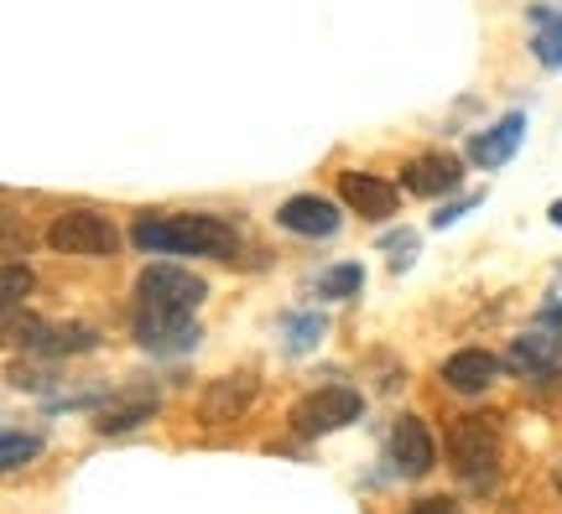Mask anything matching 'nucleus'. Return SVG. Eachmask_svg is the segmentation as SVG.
I'll list each match as a JSON object with an SVG mask.
<instances>
[{
    "label": "nucleus",
    "instance_id": "obj_13",
    "mask_svg": "<svg viewBox=\"0 0 562 514\" xmlns=\"http://www.w3.org/2000/svg\"><path fill=\"white\" fill-rule=\"evenodd\" d=\"M281 229H292V235H334L339 229V208L328 198H318V193H297V198L281 203Z\"/></svg>",
    "mask_w": 562,
    "mask_h": 514
},
{
    "label": "nucleus",
    "instance_id": "obj_22",
    "mask_svg": "<svg viewBox=\"0 0 562 514\" xmlns=\"http://www.w3.org/2000/svg\"><path fill=\"white\" fill-rule=\"evenodd\" d=\"M412 244H417V235H391L385 239V255H391V265L402 271V265H412Z\"/></svg>",
    "mask_w": 562,
    "mask_h": 514
},
{
    "label": "nucleus",
    "instance_id": "obj_18",
    "mask_svg": "<svg viewBox=\"0 0 562 514\" xmlns=\"http://www.w3.org/2000/svg\"><path fill=\"white\" fill-rule=\"evenodd\" d=\"M364 286V271L349 260V265H334V271H323L318 276V297H328V301H339V297H355Z\"/></svg>",
    "mask_w": 562,
    "mask_h": 514
},
{
    "label": "nucleus",
    "instance_id": "obj_26",
    "mask_svg": "<svg viewBox=\"0 0 562 514\" xmlns=\"http://www.w3.org/2000/svg\"><path fill=\"white\" fill-rule=\"evenodd\" d=\"M552 483H558V494H562V462H558V468H552Z\"/></svg>",
    "mask_w": 562,
    "mask_h": 514
},
{
    "label": "nucleus",
    "instance_id": "obj_11",
    "mask_svg": "<svg viewBox=\"0 0 562 514\" xmlns=\"http://www.w3.org/2000/svg\"><path fill=\"white\" fill-rule=\"evenodd\" d=\"M339 198L355 208L360 218H391L396 214V187L381 178H370V172H344L339 178Z\"/></svg>",
    "mask_w": 562,
    "mask_h": 514
},
{
    "label": "nucleus",
    "instance_id": "obj_14",
    "mask_svg": "<svg viewBox=\"0 0 562 514\" xmlns=\"http://www.w3.org/2000/svg\"><path fill=\"white\" fill-rule=\"evenodd\" d=\"M459 178H463V167L453 157H417V161H406L402 187L417 193V198H442L448 187H459Z\"/></svg>",
    "mask_w": 562,
    "mask_h": 514
},
{
    "label": "nucleus",
    "instance_id": "obj_21",
    "mask_svg": "<svg viewBox=\"0 0 562 514\" xmlns=\"http://www.w3.org/2000/svg\"><path fill=\"white\" fill-rule=\"evenodd\" d=\"M32 292V271L26 265H5V312H16V301Z\"/></svg>",
    "mask_w": 562,
    "mask_h": 514
},
{
    "label": "nucleus",
    "instance_id": "obj_3",
    "mask_svg": "<svg viewBox=\"0 0 562 514\" xmlns=\"http://www.w3.org/2000/svg\"><path fill=\"white\" fill-rule=\"evenodd\" d=\"M360 411H364V400L355 390L328 385V390H313V396H302L292 406V426H297V436H328V432H339V426H355Z\"/></svg>",
    "mask_w": 562,
    "mask_h": 514
},
{
    "label": "nucleus",
    "instance_id": "obj_25",
    "mask_svg": "<svg viewBox=\"0 0 562 514\" xmlns=\"http://www.w3.org/2000/svg\"><path fill=\"white\" fill-rule=\"evenodd\" d=\"M547 218H552V224H558V229H562V203H552V214H547Z\"/></svg>",
    "mask_w": 562,
    "mask_h": 514
},
{
    "label": "nucleus",
    "instance_id": "obj_15",
    "mask_svg": "<svg viewBox=\"0 0 562 514\" xmlns=\"http://www.w3.org/2000/svg\"><path fill=\"white\" fill-rule=\"evenodd\" d=\"M521 136H526V115H505L501 125H490L484 136H474L469 157H474V167H505V161L516 157Z\"/></svg>",
    "mask_w": 562,
    "mask_h": 514
},
{
    "label": "nucleus",
    "instance_id": "obj_7",
    "mask_svg": "<svg viewBox=\"0 0 562 514\" xmlns=\"http://www.w3.org/2000/svg\"><path fill=\"white\" fill-rule=\"evenodd\" d=\"M510 369H516V375H531V379L562 369V328L552 317L537 322V328H526V333L510 343Z\"/></svg>",
    "mask_w": 562,
    "mask_h": 514
},
{
    "label": "nucleus",
    "instance_id": "obj_2",
    "mask_svg": "<svg viewBox=\"0 0 562 514\" xmlns=\"http://www.w3.org/2000/svg\"><path fill=\"white\" fill-rule=\"evenodd\" d=\"M47 244L58 255H115L121 250V229L104 214H94V208H74V214H58L47 224Z\"/></svg>",
    "mask_w": 562,
    "mask_h": 514
},
{
    "label": "nucleus",
    "instance_id": "obj_20",
    "mask_svg": "<svg viewBox=\"0 0 562 514\" xmlns=\"http://www.w3.org/2000/svg\"><path fill=\"white\" fill-rule=\"evenodd\" d=\"M318 338H323V317H307V312L286 317V349H313Z\"/></svg>",
    "mask_w": 562,
    "mask_h": 514
},
{
    "label": "nucleus",
    "instance_id": "obj_9",
    "mask_svg": "<svg viewBox=\"0 0 562 514\" xmlns=\"http://www.w3.org/2000/svg\"><path fill=\"white\" fill-rule=\"evenodd\" d=\"M438 462V447H432V432L422 426L417 415H402L391 426V468L402 478H427Z\"/></svg>",
    "mask_w": 562,
    "mask_h": 514
},
{
    "label": "nucleus",
    "instance_id": "obj_1",
    "mask_svg": "<svg viewBox=\"0 0 562 514\" xmlns=\"http://www.w3.org/2000/svg\"><path fill=\"white\" fill-rule=\"evenodd\" d=\"M146 255H235L240 235L224 224V218H203V214H178V218H136L131 224Z\"/></svg>",
    "mask_w": 562,
    "mask_h": 514
},
{
    "label": "nucleus",
    "instance_id": "obj_12",
    "mask_svg": "<svg viewBox=\"0 0 562 514\" xmlns=\"http://www.w3.org/2000/svg\"><path fill=\"white\" fill-rule=\"evenodd\" d=\"M501 375V358L484 354V349H459V354L442 364V379L459 390V396H484L490 385Z\"/></svg>",
    "mask_w": 562,
    "mask_h": 514
},
{
    "label": "nucleus",
    "instance_id": "obj_4",
    "mask_svg": "<svg viewBox=\"0 0 562 514\" xmlns=\"http://www.w3.org/2000/svg\"><path fill=\"white\" fill-rule=\"evenodd\" d=\"M140 292V307L146 312H193L203 297H209V286L199 276H188L182 265H146L136 281Z\"/></svg>",
    "mask_w": 562,
    "mask_h": 514
},
{
    "label": "nucleus",
    "instance_id": "obj_6",
    "mask_svg": "<svg viewBox=\"0 0 562 514\" xmlns=\"http://www.w3.org/2000/svg\"><path fill=\"white\" fill-rule=\"evenodd\" d=\"M11 328L16 338L42 358H68V354H89V349H100V333L94 328H83V322H16L11 317Z\"/></svg>",
    "mask_w": 562,
    "mask_h": 514
},
{
    "label": "nucleus",
    "instance_id": "obj_24",
    "mask_svg": "<svg viewBox=\"0 0 562 514\" xmlns=\"http://www.w3.org/2000/svg\"><path fill=\"white\" fill-rule=\"evenodd\" d=\"M474 203H484L480 193H474V198H459V203H453V208H438V214H432V224H438V229H442V224H453V218H463V214H469Z\"/></svg>",
    "mask_w": 562,
    "mask_h": 514
},
{
    "label": "nucleus",
    "instance_id": "obj_19",
    "mask_svg": "<svg viewBox=\"0 0 562 514\" xmlns=\"http://www.w3.org/2000/svg\"><path fill=\"white\" fill-rule=\"evenodd\" d=\"M42 453V442L32 432H5L0 436V468H21V462H32Z\"/></svg>",
    "mask_w": 562,
    "mask_h": 514
},
{
    "label": "nucleus",
    "instance_id": "obj_16",
    "mask_svg": "<svg viewBox=\"0 0 562 514\" xmlns=\"http://www.w3.org/2000/svg\"><path fill=\"white\" fill-rule=\"evenodd\" d=\"M531 21H537V37H531L537 62H542V68H562V16L558 11H547V5H537Z\"/></svg>",
    "mask_w": 562,
    "mask_h": 514
},
{
    "label": "nucleus",
    "instance_id": "obj_17",
    "mask_svg": "<svg viewBox=\"0 0 562 514\" xmlns=\"http://www.w3.org/2000/svg\"><path fill=\"white\" fill-rule=\"evenodd\" d=\"M151 415H157V400L136 396V400H121L115 411H104L94 426H100V432H125V426H140V421H151Z\"/></svg>",
    "mask_w": 562,
    "mask_h": 514
},
{
    "label": "nucleus",
    "instance_id": "obj_10",
    "mask_svg": "<svg viewBox=\"0 0 562 514\" xmlns=\"http://www.w3.org/2000/svg\"><path fill=\"white\" fill-rule=\"evenodd\" d=\"M256 390H261V375H256V369H235V375L214 379V385L203 390L199 415L203 421H240V415L250 411Z\"/></svg>",
    "mask_w": 562,
    "mask_h": 514
},
{
    "label": "nucleus",
    "instance_id": "obj_5",
    "mask_svg": "<svg viewBox=\"0 0 562 514\" xmlns=\"http://www.w3.org/2000/svg\"><path fill=\"white\" fill-rule=\"evenodd\" d=\"M448 457H453V468L469 478L490 473V468L501 462V432H495L484 415H459V421L448 426Z\"/></svg>",
    "mask_w": 562,
    "mask_h": 514
},
{
    "label": "nucleus",
    "instance_id": "obj_23",
    "mask_svg": "<svg viewBox=\"0 0 562 514\" xmlns=\"http://www.w3.org/2000/svg\"><path fill=\"white\" fill-rule=\"evenodd\" d=\"M406 514H463V510L453 504V499H417Z\"/></svg>",
    "mask_w": 562,
    "mask_h": 514
},
{
    "label": "nucleus",
    "instance_id": "obj_8",
    "mask_svg": "<svg viewBox=\"0 0 562 514\" xmlns=\"http://www.w3.org/2000/svg\"><path fill=\"white\" fill-rule=\"evenodd\" d=\"M136 343L151 354H188V349H199V322L193 312H146L140 307Z\"/></svg>",
    "mask_w": 562,
    "mask_h": 514
}]
</instances>
